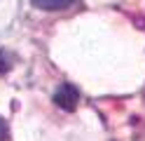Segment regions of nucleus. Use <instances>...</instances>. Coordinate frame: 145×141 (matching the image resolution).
Here are the masks:
<instances>
[{
  "label": "nucleus",
  "mask_w": 145,
  "mask_h": 141,
  "mask_svg": "<svg viewBox=\"0 0 145 141\" xmlns=\"http://www.w3.org/2000/svg\"><path fill=\"white\" fill-rule=\"evenodd\" d=\"M77 101H80V92L68 82H63L56 89V94H54V103H56L59 108H66V111H72L77 106Z\"/></svg>",
  "instance_id": "1"
},
{
  "label": "nucleus",
  "mask_w": 145,
  "mask_h": 141,
  "mask_svg": "<svg viewBox=\"0 0 145 141\" xmlns=\"http://www.w3.org/2000/svg\"><path fill=\"white\" fill-rule=\"evenodd\" d=\"M35 7L47 9V12H61V9H68L70 5H75L77 0H31Z\"/></svg>",
  "instance_id": "2"
},
{
  "label": "nucleus",
  "mask_w": 145,
  "mask_h": 141,
  "mask_svg": "<svg viewBox=\"0 0 145 141\" xmlns=\"http://www.w3.org/2000/svg\"><path fill=\"white\" fill-rule=\"evenodd\" d=\"M7 134H10V129H7V122L0 118V141H7Z\"/></svg>",
  "instance_id": "3"
}]
</instances>
